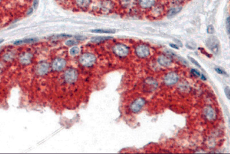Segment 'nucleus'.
Instances as JSON below:
<instances>
[{"instance_id":"1","label":"nucleus","mask_w":230,"mask_h":154,"mask_svg":"<svg viewBox=\"0 0 230 154\" xmlns=\"http://www.w3.org/2000/svg\"><path fill=\"white\" fill-rule=\"evenodd\" d=\"M206 46L214 54L219 53L220 49V43L216 36H210L206 42Z\"/></svg>"},{"instance_id":"2","label":"nucleus","mask_w":230,"mask_h":154,"mask_svg":"<svg viewBox=\"0 0 230 154\" xmlns=\"http://www.w3.org/2000/svg\"><path fill=\"white\" fill-rule=\"evenodd\" d=\"M96 60V57L94 54L90 53L84 54L80 58V62L83 66H90Z\"/></svg>"},{"instance_id":"3","label":"nucleus","mask_w":230,"mask_h":154,"mask_svg":"<svg viewBox=\"0 0 230 154\" xmlns=\"http://www.w3.org/2000/svg\"><path fill=\"white\" fill-rule=\"evenodd\" d=\"M77 71L75 69L71 68L69 69L65 72L64 78L65 81L68 83L71 84L74 83L77 78Z\"/></svg>"},{"instance_id":"4","label":"nucleus","mask_w":230,"mask_h":154,"mask_svg":"<svg viewBox=\"0 0 230 154\" xmlns=\"http://www.w3.org/2000/svg\"><path fill=\"white\" fill-rule=\"evenodd\" d=\"M113 51L117 56L123 57L128 55L129 51L126 45L123 44H117L113 48Z\"/></svg>"},{"instance_id":"5","label":"nucleus","mask_w":230,"mask_h":154,"mask_svg":"<svg viewBox=\"0 0 230 154\" xmlns=\"http://www.w3.org/2000/svg\"><path fill=\"white\" fill-rule=\"evenodd\" d=\"M144 98L140 97L133 101L130 105V109L133 112L137 113L140 112L145 104Z\"/></svg>"},{"instance_id":"6","label":"nucleus","mask_w":230,"mask_h":154,"mask_svg":"<svg viewBox=\"0 0 230 154\" xmlns=\"http://www.w3.org/2000/svg\"><path fill=\"white\" fill-rule=\"evenodd\" d=\"M158 85V82L155 79L149 77L144 82V89L147 92H152L156 89Z\"/></svg>"},{"instance_id":"7","label":"nucleus","mask_w":230,"mask_h":154,"mask_svg":"<svg viewBox=\"0 0 230 154\" xmlns=\"http://www.w3.org/2000/svg\"><path fill=\"white\" fill-rule=\"evenodd\" d=\"M178 74L174 72L168 73L164 79V83L167 85H172L176 84L179 81Z\"/></svg>"},{"instance_id":"8","label":"nucleus","mask_w":230,"mask_h":154,"mask_svg":"<svg viewBox=\"0 0 230 154\" xmlns=\"http://www.w3.org/2000/svg\"><path fill=\"white\" fill-rule=\"evenodd\" d=\"M136 54L140 58H145L148 57L150 54V50L147 45H141L136 48Z\"/></svg>"},{"instance_id":"9","label":"nucleus","mask_w":230,"mask_h":154,"mask_svg":"<svg viewBox=\"0 0 230 154\" xmlns=\"http://www.w3.org/2000/svg\"><path fill=\"white\" fill-rule=\"evenodd\" d=\"M49 65L46 62H41L38 64L36 68V73L40 75L47 73L49 70Z\"/></svg>"},{"instance_id":"10","label":"nucleus","mask_w":230,"mask_h":154,"mask_svg":"<svg viewBox=\"0 0 230 154\" xmlns=\"http://www.w3.org/2000/svg\"><path fill=\"white\" fill-rule=\"evenodd\" d=\"M65 60L60 58L55 59L52 63V68L54 71H60L65 67L66 66Z\"/></svg>"},{"instance_id":"11","label":"nucleus","mask_w":230,"mask_h":154,"mask_svg":"<svg viewBox=\"0 0 230 154\" xmlns=\"http://www.w3.org/2000/svg\"><path fill=\"white\" fill-rule=\"evenodd\" d=\"M33 55L30 53L24 52L22 54L20 57L21 63L24 65L29 64L32 61Z\"/></svg>"},{"instance_id":"12","label":"nucleus","mask_w":230,"mask_h":154,"mask_svg":"<svg viewBox=\"0 0 230 154\" xmlns=\"http://www.w3.org/2000/svg\"><path fill=\"white\" fill-rule=\"evenodd\" d=\"M157 61L161 66H170L172 63L171 59L164 55L159 56L157 60Z\"/></svg>"},{"instance_id":"13","label":"nucleus","mask_w":230,"mask_h":154,"mask_svg":"<svg viewBox=\"0 0 230 154\" xmlns=\"http://www.w3.org/2000/svg\"><path fill=\"white\" fill-rule=\"evenodd\" d=\"M204 114L206 118L210 121L214 120L216 118V113L212 107L208 106L204 109Z\"/></svg>"},{"instance_id":"14","label":"nucleus","mask_w":230,"mask_h":154,"mask_svg":"<svg viewBox=\"0 0 230 154\" xmlns=\"http://www.w3.org/2000/svg\"><path fill=\"white\" fill-rule=\"evenodd\" d=\"M155 3V0H139L140 5L143 8L152 7Z\"/></svg>"},{"instance_id":"15","label":"nucleus","mask_w":230,"mask_h":154,"mask_svg":"<svg viewBox=\"0 0 230 154\" xmlns=\"http://www.w3.org/2000/svg\"><path fill=\"white\" fill-rule=\"evenodd\" d=\"M38 41L37 39L34 38H28L24 40H17L15 41L14 44L15 45H20L23 44L31 43L35 42Z\"/></svg>"},{"instance_id":"16","label":"nucleus","mask_w":230,"mask_h":154,"mask_svg":"<svg viewBox=\"0 0 230 154\" xmlns=\"http://www.w3.org/2000/svg\"><path fill=\"white\" fill-rule=\"evenodd\" d=\"M91 32L98 33H114L115 31L113 29H95L92 30Z\"/></svg>"},{"instance_id":"17","label":"nucleus","mask_w":230,"mask_h":154,"mask_svg":"<svg viewBox=\"0 0 230 154\" xmlns=\"http://www.w3.org/2000/svg\"><path fill=\"white\" fill-rule=\"evenodd\" d=\"M91 0H77V5L83 8L87 7L90 3Z\"/></svg>"},{"instance_id":"18","label":"nucleus","mask_w":230,"mask_h":154,"mask_svg":"<svg viewBox=\"0 0 230 154\" xmlns=\"http://www.w3.org/2000/svg\"><path fill=\"white\" fill-rule=\"evenodd\" d=\"M112 37L111 36H100V37H94L92 39V42H100L103 41H107L109 39H112Z\"/></svg>"},{"instance_id":"19","label":"nucleus","mask_w":230,"mask_h":154,"mask_svg":"<svg viewBox=\"0 0 230 154\" xmlns=\"http://www.w3.org/2000/svg\"><path fill=\"white\" fill-rule=\"evenodd\" d=\"M182 8L180 7H175L170 9L168 13V16L171 17L179 12L181 10Z\"/></svg>"},{"instance_id":"20","label":"nucleus","mask_w":230,"mask_h":154,"mask_svg":"<svg viewBox=\"0 0 230 154\" xmlns=\"http://www.w3.org/2000/svg\"><path fill=\"white\" fill-rule=\"evenodd\" d=\"M80 51V49L78 47H74L72 48L70 51V53L72 55H76L78 54Z\"/></svg>"},{"instance_id":"21","label":"nucleus","mask_w":230,"mask_h":154,"mask_svg":"<svg viewBox=\"0 0 230 154\" xmlns=\"http://www.w3.org/2000/svg\"><path fill=\"white\" fill-rule=\"evenodd\" d=\"M133 0H121V2L123 5L127 7V6H130L133 3Z\"/></svg>"},{"instance_id":"22","label":"nucleus","mask_w":230,"mask_h":154,"mask_svg":"<svg viewBox=\"0 0 230 154\" xmlns=\"http://www.w3.org/2000/svg\"><path fill=\"white\" fill-rule=\"evenodd\" d=\"M215 71L219 74L222 75H227V72L221 68L219 67H216L215 68Z\"/></svg>"},{"instance_id":"23","label":"nucleus","mask_w":230,"mask_h":154,"mask_svg":"<svg viewBox=\"0 0 230 154\" xmlns=\"http://www.w3.org/2000/svg\"><path fill=\"white\" fill-rule=\"evenodd\" d=\"M207 32L209 34H213L215 32L214 30V27H213L212 25H210L208 26L207 29Z\"/></svg>"},{"instance_id":"24","label":"nucleus","mask_w":230,"mask_h":154,"mask_svg":"<svg viewBox=\"0 0 230 154\" xmlns=\"http://www.w3.org/2000/svg\"><path fill=\"white\" fill-rule=\"evenodd\" d=\"M188 57H189V60L191 61V62L192 63L195 65L196 66H197V67H199V68H201V66L200 64L198 63V62L196 61L195 59H194L193 58H192V57H189V56Z\"/></svg>"},{"instance_id":"25","label":"nucleus","mask_w":230,"mask_h":154,"mask_svg":"<svg viewBox=\"0 0 230 154\" xmlns=\"http://www.w3.org/2000/svg\"><path fill=\"white\" fill-rule=\"evenodd\" d=\"M224 92H225V95L227 98L230 100V89L229 86H227L224 89Z\"/></svg>"},{"instance_id":"26","label":"nucleus","mask_w":230,"mask_h":154,"mask_svg":"<svg viewBox=\"0 0 230 154\" xmlns=\"http://www.w3.org/2000/svg\"><path fill=\"white\" fill-rule=\"evenodd\" d=\"M191 72L194 76H196L197 77H199V76H201V74H200V72L197 71L196 69H192L191 71Z\"/></svg>"},{"instance_id":"27","label":"nucleus","mask_w":230,"mask_h":154,"mask_svg":"<svg viewBox=\"0 0 230 154\" xmlns=\"http://www.w3.org/2000/svg\"><path fill=\"white\" fill-rule=\"evenodd\" d=\"M77 42L74 40H69L66 42V44L68 45H72L76 44Z\"/></svg>"},{"instance_id":"28","label":"nucleus","mask_w":230,"mask_h":154,"mask_svg":"<svg viewBox=\"0 0 230 154\" xmlns=\"http://www.w3.org/2000/svg\"><path fill=\"white\" fill-rule=\"evenodd\" d=\"M226 26H227V30L228 33L229 34L230 33V19L229 17H228L227 19V22H226Z\"/></svg>"},{"instance_id":"29","label":"nucleus","mask_w":230,"mask_h":154,"mask_svg":"<svg viewBox=\"0 0 230 154\" xmlns=\"http://www.w3.org/2000/svg\"><path fill=\"white\" fill-rule=\"evenodd\" d=\"M39 0H34L33 2V7L35 9H37L38 6Z\"/></svg>"},{"instance_id":"30","label":"nucleus","mask_w":230,"mask_h":154,"mask_svg":"<svg viewBox=\"0 0 230 154\" xmlns=\"http://www.w3.org/2000/svg\"><path fill=\"white\" fill-rule=\"evenodd\" d=\"M170 46L172 47V48H174V49H177V50L179 49L178 46L174 44H170Z\"/></svg>"},{"instance_id":"31","label":"nucleus","mask_w":230,"mask_h":154,"mask_svg":"<svg viewBox=\"0 0 230 154\" xmlns=\"http://www.w3.org/2000/svg\"><path fill=\"white\" fill-rule=\"evenodd\" d=\"M33 8H30V9H29V11H28V12H27V14H28V15H30V14H32V12H33Z\"/></svg>"},{"instance_id":"32","label":"nucleus","mask_w":230,"mask_h":154,"mask_svg":"<svg viewBox=\"0 0 230 154\" xmlns=\"http://www.w3.org/2000/svg\"><path fill=\"white\" fill-rule=\"evenodd\" d=\"M201 79L202 80H203V81H205V80H206V77H205V76H204L203 74H202L201 75Z\"/></svg>"},{"instance_id":"33","label":"nucleus","mask_w":230,"mask_h":154,"mask_svg":"<svg viewBox=\"0 0 230 154\" xmlns=\"http://www.w3.org/2000/svg\"><path fill=\"white\" fill-rule=\"evenodd\" d=\"M3 42L4 40H3V39H0V44L2 43Z\"/></svg>"}]
</instances>
